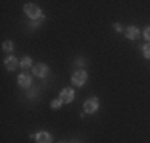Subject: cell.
<instances>
[{
	"instance_id": "obj_1",
	"label": "cell",
	"mask_w": 150,
	"mask_h": 143,
	"mask_svg": "<svg viewBox=\"0 0 150 143\" xmlns=\"http://www.w3.org/2000/svg\"><path fill=\"white\" fill-rule=\"evenodd\" d=\"M24 13H26V16H29L30 19H40L42 18V10L38 8V6H35L34 3H27V5L24 6Z\"/></svg>"
},
{
	"instance_id": "obj_2",
	"label": "cell",
	"mask_w": 150,
	"mask_h": 143,
	"mask_svg": "<svg viewBox=\"0 0 150 143\" xmlns=\"http://www.w3.org/2000/svg\"><path fill=\"white\" fill-rule=\"evenodd\" d=\"M86 80H88V73L85 70H77L72 73V83L75 86H78V88L86 83Z\"/></svg>"
},
{
	"instance_id": "obj_3",
	"label": "cell",
	"mask_w": 150,
	"mask_h": 143,
	"mask_svg": "<svg viewBox=\"0 0 150 143\" xmlns=\"http://www.w3.org/2000/svg\"><path fill=\"white\" fill-rule=\"evenodd\" d=\"M32 70H34V75L37 78H45V76H48L50 75V69H48V65L43 62H40V64H35L34 67H32Z\"/></svg>"
},
{
	"instance_id": "obj_4",
	"label": "cell",
	"mask_w": 150,
	"mask_h": 143,
	"mask_svg": "<svg viewBox=\"0 0 150 143\" xmlns=\"http://www.w3.org/2000/svg\"><path fill=\"white\" fill-rule=\"evenodd\" d=\"M98 108H99V99L98 97H91V99H88L86 102L83 103V110L86 113H96L98 111Z\"/></svg>"
},
{
	"instance_id": "obj_5",
	"label": "cell",
	"mask_w": 150,
	"mask_h": 143,
	"mask_svg": "<svg viewBox=\"0 0 150 143\" xmlns=\"http://www.w3.org/2000/svg\"><path fill=\"white\" fill-rule=\"evenodd\" d=\"M59 99L62 100V103H70V102H74V99H75V91L72 88H64L62 91H61V94H59Z\"/></svg>"
},
{
	"instance_id": "obj_6",
	"label": "cell",
	"mask_w": 150,
	"mask_h": 143,
	"mask_svg": "<svg viewBox=\"0 0 150 143\" xmlns=\"http://www.w3.org/2000/svg\"><path fill=\"white\" fill-rule=\"evenodd\" d=\"M125 35H126V38H129V40H137L139 38V29L136 26H128L125 29Z\"/></svg>"
},
{
	"instance_id": "obj_7",
	"label": "cell",
	"mask_w": 150,
	"mask_h": 143,
	"mask_svg": "<svg viewBox=\"0 0 150 143\" xmlns=\"http://www.w3.org/2000/svg\"><path fill=\"white\" fill-rule=\"evenodd\" d=\"M18 65H19V62H18V59H16L15 56H8V57L5 59V67H6V69H8L10 72L16 70Z\"/></svg>"
},
{
	"instance_id": "obj_8",
	"label": "cell",
	"mask_w": 150,
	"mask_h": 143,
	"mask_svg": "<svg viewBox=\"0 0 150 143\" xmlns=\"http://www.w3.org/2000/svg\"><path fill=\"white\" fill-rule=\"evenodd\" d=\"M30 83H32V80H30L29 75H23V73H21L19 76H18V84H19L21 88L27 89V88L30 86Z\"/></svg>"
},
{
	"instance_id": "obj_9",
	"label": "cell",
	"mask_w": 150,
	"mask_h": 143,
	"mask_svg": "<svg viewBox=\"0 0 150 143\" xmlns=\"http://www.w3.org/2000/svg\"><path fill=\"white\" fill-rule=\"evenodd\" d=\"M35 138H37V143H51V140H53V137L48 132H38Z\"/></svg>"
},
{
	"instance_id": "obj_10",
	"label": "cell",
	"mask_w": 150,
	"mask_h": 143,
	"mask_svg": "<svg viewBox=\"0 0 150 143\" xmlns=\"http://www.w3.org/2000/svg\"><path fill=\"white\" fill-rule=\"evenodd\" d=\"M21 67H23V69H29V67H34V65H32V59H30V57H24V59L21 60Z\"/></svg>"
},
{
	"instance_id": "obj_11",
	"label": "cell",
	"mask_w": 150,
	"mask_h": 143,
	"mask_svg": "<svg viewBox=\"0 0 150 143\" xmlns=\"http://www.w3.org/2000/svg\"><path fill=\"white\" fill-rule=\"evenodd\" d=\"M2 48H3V51H5V53H11L13 51V43L10 40H6V41H3Z\"/></svg>"
},
{
	"instance_id": "obj_12",
	"label": "cell",
	"mask_w": 150,
	"mask_h": 143,
	"mask_svg": "<svg viewBox=\"0 0 150 143\" xmlns=\"http://www.w3.org/2000/svg\"><path fill=\"white\" fill-rule=\"evenodd\" d=\"M142 53H144V57L145 59H150V43L142 46Z\"/></svg>"
},
{
	"instance_id": "obj_13",
	"label": "cell",
	"mask_w": 150,
	"mask_h": 143,
	"mask_svg": "<svg viewBox=\"0 0 150 143\" xmlns=\"http://www.w3.org/2000/svg\"><path fill=\"white\" fill-rule=\"evenodd\" d=\"M61 107H62V100L61 99H56V100L51 102V108L53 110H58V108H61Z\"/></svg>"
},
{
	"instance_id": "obj_14",
	"label": "cell",
	"mask_w": 150,
	"mask_h": 143,
	"mask_svg": "<svg viewBox=\"0 0 150 143\" xmlns=\"http://www.w3.org/2000/svg\"><path fill=\"white\" fill-rule=\"evenodd\" d=\"M144 38H145L147 41H150V26L144 30Z\"/></svg>"
},
{
	"instance_id": "obj_15",
	"label": "cell",
	"mask_w": 150,
	"mask_h": 143,
	"mask_svg": "<svg viewBox=\"0 0 150 143\" xmlns=\"http://www.w3.org/2000/svg\"><path fill=\"white\" fill-rule=\"evenodd\" d=\"M115 30H117V32H121V30H123V27H121V24H115Z\"/></svg>"
},
{
	"instance_id": "obj_16",
	"label": "cell",
	"mask_w": 150,
	"mask_h": 143,
	"mask_svg": "<svg viewBox=\"0 0 150 143\" xmlns=\"http://www.w3.org/2000/svg\"><path fill=\"white\" fill-rule=\"evenodd\" d=\"M59 143H66V142H59Z\"/></svg>"
}]
</instances>
